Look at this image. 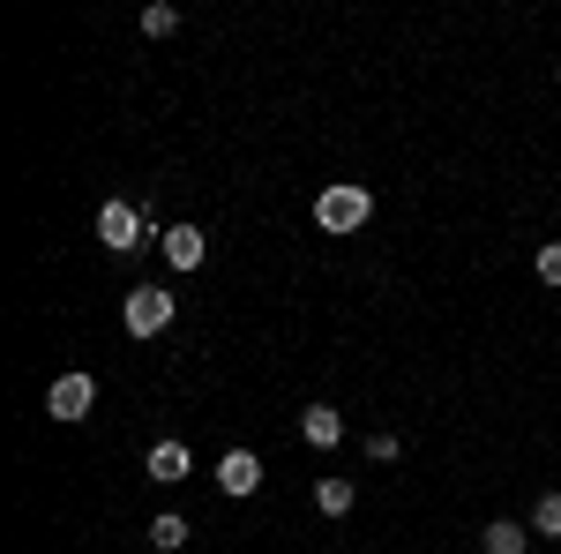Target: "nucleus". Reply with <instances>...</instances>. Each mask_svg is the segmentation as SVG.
<instances>
[{
	"instance_id": "obj_1",
	"label": "nucleus",
	"mask_w": 561,
	"mask_h": 554,
	"mask_svg": "<svg viewBox=\"0 0 561 554\" xmlns=\"http://www.w3.org/2000/svg\"><path fill=\"white\" fill-rule=\"evenodd\" d=\"M367 217H375V195H367L359 180H337V188L314 195V225H322V233H359Z\"/></svg>"
},
{
	"instance_id": "obj_2",
	"label": "nucleus",
	"mask_w": 561,
	"mask_h": 554,
	"mask_svg": "<svg viewBox=\"0 0 561 554\" xmlns=\"http://www.w3.org/2000/svg\"><path fill=\"white\" fill-rule=\"evenodd\" d=\"M98 240H105V256H135V248H142V240H158V233H150V217L135 211V203L113 195V203L98 211Z\"/></svg>"
},
{
	"instance_id": "obj_3",
	"label": "nucleus",
	"mask_w": 561,
	"mask_h": 554,
	"mask_svg": "<svg viewBox=\"0 0 561 554\" xmlns=\"http://www.w3.org/2000/svg\"><path fill=\"white\" fill-rule=\"evenodd\" d=\"M173 307H180V299L165 293V285H135L121 315H128V330H135V338H165V330H173Z\"/></svg>"
},
{
	"instance_id": "obj_4",
	"label": "nucleus",
	"mask_w": 561,
	"mask_h": 554,
	"mask_svg": "<svg viewBox=\"0 0 561 554\" xmlns=\"http://www.w3.org/2000/svg\"><path fill=\"white\" fill-rule=\"evenodd\" d=\"M90 405H98V383L90 375H60V383L45 389V412L53 420H90Z\"/></svg>"
},
{
	"instance_id": "obj_5",
	"label": "nucleus",
	"mask_w": 561,
	"mask_h": 554,
	"mask_svg": "<svg viewBox=\"0 0 561 554\" xmlns=\"http://www.w3.org/2000/svg\"><path fill=\"white\" fill-rule=\"evenodd\" d=\"M217 487H225L232 502H248V495L262 487V457L255 450H225V457H217Z\"/></svg>"
},
{
	"instance_id": "obj_6",
	"label": "nucleus",
	"mask_w": 561,
	"mask_h": 554,
	"mask_svg": "<svg viewBox=\"0 0 561 554\" xmlns=\"http://www.w3.org/2000/svg\"><path fill=\"white\" fill-rule=\"evenodd\" d=\"M158 248H165V262H173V270H203V256H210L203 225H165V233H158Z\"/></svg>"
},
{
	"instance_id": "obj_7",
	"label": "nucleus",
	"mask_w": 561,
	"mask_h": 554,
	"mask_svg": "<svg viewBox=\"0 0 561 554\" xmlns=\"http://www.w3.org/2000/svg\"><path fill=\"white\" fill-rule=\"evenodd\" d=\"M300 434L314 442V450H337V442H345V412H337V405H307Z\"/></svg>"
},
{
	"instance_id": "obj_8",
	"label": "nucleus",
	"mask_w": 561,
	"mask_h": 554,
	"mask_svg": "<svg viewBox=\"0 0 561 554\" xmlns=\"http://www.w3.org/2000/svg\"><path fill=\"white\" fill-rule=\"evenodd\" d=\"M142 472H150V479H165V487H173V479H187V442H150Z\"/></svg>"
},
{
	"instance_id": "obj_9",
	"label": "nucleus",
	"mask_w": 561,
	"mask_h": 554,
	"mask_svg": "<svg viewBox=\"0 0 561 554\" xmlns=\"http://www.w3.org/2000/svg\"><path fill=\"white\" fill-rule=\"evenodd\" d=\"M479 547H486V554H524V547H531V532H524L517 517H494V524L479 532Z\"/></svg>"
},
{
	"instance_id": "obj_10",
	"label": "nucleus",
	"mask_w": 561,
	"mask_h": 554,
	"mask_svg": "<svg viewBox=\"0 0 561 554\" xmlns=\"http://www.w3.org/2000/svg\"><path fill=\"white\" fill-rule=\"evenodd\" d=\"M352 502H359L352 479H314V510H322V517H352Z\"/></svg>"
},
{
	"instance_id": "obj_11",
	"label": "nucleus",
	"mask_w": 561,
	"mask_h": 554,
	"mask_svg": "<svg viewBox=\"0 0 561 554\" xmlns=\"http://www.w3.org/2000/svg\"><path fill=\"white\" fill-rule=\"evenodd\" d=\"M150 547H158V554H180V547H187V517H180V510H158V517H150Z\"/></svg>"
},
{
	"instance_id": "obj_12",
	"label": "nucleus",
	"mask_w": 561,
	"mask_h": 554,
	"mask_svg": "<svg viewBox=\"0 0 561 554\" xmlns=\"http://www.w3.org/2000/svg\"><path fill=\"white\" fill-rule=\"evenodd\" d=\"M531 532H539V540H561V487H547V495L531 502Z\"/></svg>"
},
{
	"instance_id": "obj_13",
	"label": "nucleus",
	"mask_w": 561,
	"mask_h": 554,
	"mask_svg": "<svg viewBox=\"0 0 561 554\" xmlns=\"http://www.w3.org/2000/svg\"><path fill=\"white\" fill-rule=\"evenodd\" d=\"M173 31H180V8H165V0L142 8V38H173Z\"/></svg>"
},
{
	"instance_id": "obj_14",
	"label": "nucleus",
	"mask_w": 561,
	"mask_h": 554,
	"mask_svg": "<svg viewBox=\"0 0 561 554\" xmlns=\"http://www.w3.org/2000/svg\"><path fill=\"white\" fill-rule=\"evenodd\" d=\"M367 457H375V465H397V457H404V442H397V434H367Z\"/></svg>"
},
{
	"instance_id": "obj_15",
	"label": "nucleus",
	"mask_w": 561,
	"mask_h": 554,
	"mask_svg": "<svg viewBox=\"0 0 561 554\" xmlns=\"http://www.w3.org/2000/svg\"><path fill=\"white\" fill-rule=\"evenodd\" d=\"M539 285H561V240H554V248H539Z\"/></svg>"
},
{
	"instance_id": "obj_16",
	"label": "nucleus",
	"mask_w": 561,
	"mask_h": 554,
	"mask_svg": "<svg viewBox=\"0 0 561 554\" xmlns=\"http://www.w3.org/2000/svg\"><path fill=\"white\" fill-rule=\"evenodd\" d=\"M554 83H561V68H554Z\"/></svg>"
}]
</instances>
